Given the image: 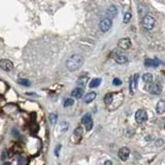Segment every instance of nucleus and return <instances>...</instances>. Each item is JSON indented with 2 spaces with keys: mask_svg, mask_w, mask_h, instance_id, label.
Returning <instances> with one entry per match:
<instances>
[{
  "mask_svg": "<svg viewBox=\"0 0 165 165\" xmlns=\"http://www.w3.org/2000/svg\"><path fill=\"white\" fill-rule=\"evenodd\" d=\"M3 165H11L10 163H9V162H4V164Z\"/></svg>",
  "mask_w": 165,
  "mask_h": 165,
  "instance_id": "32",
  "label": "nucleus"
},
{
  "mask_svg": "<svg viewBox=\"0 0 165 165\" xmlns=\"http://www.w3.org/2000/svg\"><path fill=\"white\" fill-rule=\"evenodd\" d=\"M83 93H84L83 89H81V88H75V89L72 90V92H71V96L76 99H78L83 96Z\"/></svg>",
  "mask_w": 165,
  "mask_h": 165,
  "instance_id": "14",
  "label": "nucleus"
},
{
  "mask_svg": "<svg viewBox=\"0 0 165 165\" xmlns=\"http://www.w3.org/2000/svg\"><path fill=\"white\" fill-rule=\"evenodd\" d=\"M118 155H119V158L121 160H122V161H126V160H128L129 155H130L129 149L127 147L121 148L119 150V153H118Z\"/></svg>",
  "mask_w": 165,
  "mask_h": 165,
  "instance_id": "8",
  "label": "nucleus"
},
{
  "mask_svg": "<svg viewBox=\"0 0 165 165\" xmlns=\"http://www.w3.org/2000/svg\"><path fill=\"white\" fill-rule=\"evenodd\" d=\"M111 101H113V94L108 93L104 96V102H105V104H110Z\"/></svg>",
  "mask_w": 165,
  "mask_h": 165,
  "instance_id": "21",
  "label": "nucleus"
},
{
  "mask_svg": "<svg viewBox=\"0 0 165 165\" xmlns=\"http://www.w3.org/2000/svg\"><path fill=\"white\" fill-rule=\"evenodd\" d=\"M68 127H69V125H68V123H61L60 124V131H62V132H64V131H66L67 129H68Z\"/></svg>",
  "mask_w": 165,
  "mask_h": 165,
  "instance_id": "26",
  "label": "nucleus"
},
{
  "mask_svg": "<svg viewBox=\"0 0 165 165\" xmlns=\"http://www.w3.org/2000/svg\"><path fill=\"white\" fill-rule=\"evenodd\" d=\"M121 84H122V82H121V80H119V78H115V80L113 81V86H121Z\"/></svg>",
  "mask_w": 165,
  "mask_h": 165,
  "instance_id": "27",
  "label": "nucleus"
},
{
  "mask_svg": "<svg viewBox=\"0 0 165 165\" xmlns=\"http://www.w3.org/2000/svg\"><path fill=\"white\" fill-rule=\"evenodd\" d=\"M156 111H157V113H159V115H162V113L165 111V102L163 100L158 101V103L156 105Z\"/></svg>",
  "mask_w": 165,
  "mask_h": 165,
  "instance_id": "12",
  "label": "nucleus"
},
{
  "mask_svg": "<svg viewBox=\"0 0 165 165\" xmlns=\"http://www.w3.org/2000/svg\"><path fill=\"white\" fill-rule=\"evenodd\" d=\"M147 90H149V92L152 93L154 95H159L162 92V86L160 83H151L147 85Z\"/></svg>",
  "mask_w": 165,
  "mask_h": 165,
  "instance_id": "3",
  "label": "nucleus"
},
{
  "mask_svg": "<svg viewBox=\"0 0 165 165\" xmlns=\"http://www.w3.org/2000/svg\"><path fill=\"white\" fill-rule=\"evenodd\" d=\"M49 120H50V123L51 125H54L57 123V120H58V116L56 115V113H50V116H49Z\"/></svg>",
  "mask_w": 165,
  "mask_h": 165,
  "instance_id": "19",
  "label": "nucleus"
},
{
  "mask_svg": "<svg viewBox=\"0 0 165 165\" xmlns=\"http://www.w3.org/2000/svg\"><path fill=\"white\" fill-rule=\"evenodd\" d=\"M104 165H113V162H111L110 160H106V161L104 162Z\"/></svg>",
  "mask_w": 165,
  "mask_h": 165,
  "instance_id": "30",
  "label": "nucleus"
},
{
  "mask_svg": "<svg viewBox=\"0 0 165 165\" xmlns=\"http://www.w3.org/2000/svg\"><path fill=\"white\" fill-rule=\"evenodd\" d=\"M160 64V61L158 59H147L145 60L146 67H157Z\"/></svg>",
  "mask_w": 165,
  "mask_h": 165,
  "instance_id": "11",
  "label": "nucleus"
},
{
  "mask_svg": "<svg viewBox=\"0 0 165 165\" xmlns=\"http://www.w3.org/2000/svg\"><path fill=\"white\" fill-rule=\"evenodd\" d=\"M95 98H96V93L90 92L85 96V98H84V102H85V103H91V102L94 100Z\"/></svg>",
  "mask_w": 165,
  "mask_h": 165,
  "instance_id": "13",
  "label": "nucleus"
},
{
  "mask_svg": "<svg viewBox=\"0 0 165 165\" xmlns=\"http://www.w3.org/2000/svg\"><path fill=\"white\" fill-rule=\"evenodd\" d=\"M131 17H132L131 13H126L124 15V19H123V22H124L125 24H128L129 21L131 20Z\"/></svg>",
  "mask_w": 165,
  "mask_h": 165,
  "instance_id": "25",
  "label": "nucleus"
},
{
  "mask_svg": "<svg viewBox=\"0 0 165 165\" xmlns=\"http://www.w3.org/2000/svg\"><path fill=\"white\" fill-rule=\"evenodd\" d=\"M60 149H61V146H58V147H57V149H56V152H55L56 156H59V152H60Z\"/></svg>",
  "mask_w": 165,
  "mask_h": 165,
  "instance_id": "29",
  "label": "nucleus"
},
{
  "mask_svg": "<svg viewBox=\"0 0 165 165\" xmlns=\"http://www.w3.org/2000/svg\"><path fill=\"white\" fill-rule=\"evenodd\" d=\"M162 145H163V140H162V139H158V140L156 141L157 147H160V146H162Z\"/></svg>",
  "mask_w": 165,
  "mask_h": 165,
  "instance_id": "28",
  "label": "nucleus"
},
{
  "mask_svg": "<svg viewBox=\"0 0 165 165\" xmlns=\"http://www.w3.org/2000/svg\"><path fill=\"white\" fill-rule=\"evenodd\" d=\"M101 83V78H94V80L91 81V83L89 84V87L91 88V89H93V88H96L98 87L99 85H100Z\"/></svg>",
  "mask_w": 165,
  "mask_h": 165,
  "instance_id": "18",
  "label": "nucleus"
},
{
  "mask_svg": "<svg viewBox=\"0 0 165 165\" xmlns=\"http://www.w3.org/2000/svg\"><path fill=\"white\" fill-rule=\"evenodd\" d=\"M82 122H83V124H85L86 129H87L88 131H90V130L93 128V120H92L91 113H86L85 116H83Z\"/></svg>",
  "mask_w": 165,
  "mask_h": 165,
  "instance_id": "5",
  "label": "nucleus"
},
{
  "mask_svg": "<svg viewBox=\"0 0 165 165\" xmlns=\"http://www.w3.org/2000/svg\"><path fill=\"white\" fill-rule=\"evenodd\" d=\"M84 64V57L80 54H74L67 60L66 68L69 71H75L80 69Z\"/></svg>",
  "mask_w": 165,
  "mask_h": 165,
  "instance_id": "1",
  "label": "nucleus"
},
{
  "mask_svg": "<svg viewBox=\"0 0 165 165\" xmlns=\"http://www.w3.org/2000/svg\"><path fill=\"white\" fill-rule=\"evenodd\" d=\"M108 15L110 16V18H116L118 15V9L115 5H110L108 9Z\"/></svg>",
  "mask_w": 165,
  "mask_h": 165,
  "instance_id": "15",
  "label": "nucleus"
},
{
  "mask_svg": "<svg viewBox=\"0 0 165 165\" xmlns=\"http://www.w3.org/2000/svg\"><path fill=\"white\" fill-rule=\"evenodd\" d=\"M18 82H19V84H20V85L26 86V87H29V86L31 85V83H30L29 80H24V78H20Z\"/></svg>",
  "mask_w": 165,
  "mask_h": 165,
  "instance_id": "24",
  "label": "nucleus"
},
{
  "mask_svg": "<svg viewBox=\"0 0 165 165\" xmlns=\"http://www.w3.org/2000/svg\"><path fill=\"white\" fill-rule=\"evenodd\" d=\"M115 60L117 63L119 64H124L127 62V57H125L124 55H120V54H117L115 56Z\"/></svg>",
  "mask_w": 165,
  "mask_h": 165,
  "instance_id": "16",
  "label": "nucleus"
},
{
  "mask_svg": "<svg viewBox=\"0 0 165 165\" xmlns=\"http://www.w3.org/2000/svg\"><path fill=\"white\" fill-rule=\"evenodd\" d=\"M87 81H88V78H87V76H85V78H81L80 80L78 81V88H81V89H84V87L86 86V83H87Z\"/></svg>",
  "mask_w": 165,
  "mask_h": 165,
  "instance_id": "20",
  "label": "nucleus"
},
{
  "mask_svg": "<svg viewBox=\"0 0 165 165\" xmlns=\"http://www.w3.org/2000/svg\"><path fill=\"white\" fill-rule=\"evenodd\" d=\"M135 120L138 124H143L148 120V113L145 110H138L135 113Z\"/></svg>",
  "mask_w": 165,
  "mask_h": 165,
  "instance_id": "4",
  "label": "nucleus"
},
{
  "mask_svg": "<svg viewBox=\"0 0 165 165\" xmlns=\"http://www.w3.org/2000/svg\"><path fill=\"white\" fill-rule=\"evenodd\" d=\"M2 159H3V160H5L6 159V152H5V151H4V152H3V155H2Z\"/></svg>",
  "mask_w": 165,
  "mask_h": 165,
  "instance_id": "31",
  "label": "nucleus"
},
{
  "mask_svg": "<svg viewBox=\"0 0 165 165\" xmlns=\"http://www.w3.org/2000/svg\"><path fill=\"white\" fill-rule=\"evenodd\" d=\"M118 46L122 50H128V49L131 46V40L128 37H125V38H121L118 43Z\"/></svg>",
  "mask_w": 165,
  "mask_h": 165,
  "instance_id": "9",
  "label": "nucleus"
},
{
  "mask_svg": "<svg viewBox=\"0 0 165 165\" xmlns=\"http://www.w3.org/2000/svg\"><path fill=\"white\" fill-rule=\"evenodd\" d=\"M82 135H83V128L82 127H78V128L74 130V136L80 138Z\"/></svg>",
  "mask_w": 165,
  "mask_h": 165,
  "instance_id": "22",
  "label": "nucleus"
},
{
  "mask_svg": "<svg viewBox=\"0 0 165 165\" xmlns=\"http://www.w3.org/2000/svg\"><path fill=\"white\" fill-rule=\"evenodd\" d=\"M0 68L3 69L4 71H10L13 68V63L10 60L3 59L0 61Z\"/></svg>",
  "mask_w": 165,
  "mask_h": 165,
  "instance_id": "7",
  "label": "nucleus"
},
{
  "mask_svg": "<svg viewBox=\"0 0 165 165\" xmlns=\"http://www.w3.org/2000/svg\"><path fill=\"white\" fill-rule=\"evenodd\" d=\"M143 27L146 28L147 30H151L153 29L155 26V19L152 15L150 13H147L145 15V17L143 18Z\"/></svg>",
  "mask_w": 165,
  "mask_h": 165,
  "instance_id": "2",
  "label": "nucleus"
},
{
  "mask_svg": "<svg viewBox=\"0 0 165 165\" xmlns=\"http://www.w3.org/2000/svg\"><path fill=\"white\" fill-rule=\"evenodd\" d=\"M73 104H74V99L67 98L66 100L64 101V106H65V108H69V106L73 105Z\"/></svg>",
  "mask_w": 165,
  "mask_h": 165,
  "instance_id": "23",
  "label": "nucleus"
},
{
  "mask_svg": "<svg viewBox=\"0 0 165 165\" xmlns=\"http://www.w3.org/2000/svg\"><path fill=\"white\" fill-rule=\"evenodd\" d=\"M111 25H113V22H111L110 19V18H105L100 22V24H99V28H100V30L102 32H108V30L111 28Z\"/></svg>",
  "mask_w": 165,
  "mask_h": 165,
  "instance_id": "6",
  "label": "nucleus"
},
{
  "mask_svg": "<svg viewBox=\"0 0 165 165\" xmlns=\"http://www.w3.org/2000/svg\"><path fill=\"white\" fill-rule=\"evenodd\" d=\"M137 80H138V74H134L131 78H130V85H129V89L131 94H134L136 90V86H137Z\"/></svg>",
  "mask_w": 165,
  "mask_h": 165,
  "instance_id": "10",
  "label": "nucleus"
},
{
  "mask_svg": "<svg viewBox=\"0 0 165 165\" xmlns=\"http://www.w3.org/2000/svg\"><path fill=\"white\" fill-rule=\"evenodd\" d=\"M143 83H145L146 85H149V84L152 83V81H153V75H152V73L146 72V73L143 75Z\"/></svg>",
  "mask_w": 165,
  "mask_h": 165,
  "instance_id": "17",
  "label": "nucleus"
}]
</instances>
